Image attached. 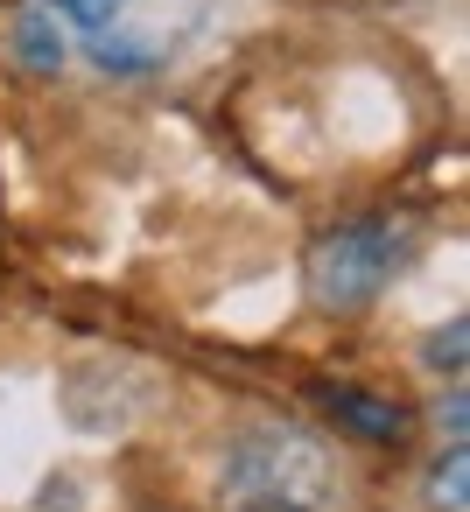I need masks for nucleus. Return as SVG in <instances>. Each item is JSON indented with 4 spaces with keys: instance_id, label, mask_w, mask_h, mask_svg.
Listing matches in <instances>:
<instances>
[{
    "instance_id": "obj_1",
    "label": "nucleus",
    "mask_w": 470,
    "mask_h": 512,
    "mask_svg": "<svg viewBox=\"0 0 470 512\" xmlns=\"http://www.w3.org/2000/svg\"><path fill=\"white\" fill-rule=\"evenodd\" d=\"M218 491L232 512H316L330 498V456L295 428H253L225 449Z\"/></svg>"
},
{
    "instance_id": "obj_2",
    "label": "nucleus",
    "mask_w": 470,
    "mask_h": 512,
    "mask_svg": "<svg viewBox=\"0 0 470 512\" xmlns=\"http://www.w3.org/2000/svg\"><path fill=\"white\" fill-rule=\"evenodd\" d=\"M407 260V225H386V218H365V225H344L330 232L316 253H309V288L323 309H365Z\"/></svg>"
},
{
    "instance_id": "obj_3",
    "label": "nucleus",
    "mask_w": 470,
    "mask_h": 512,
    "mask_svg": "<svg viewBox=\"0 0 470 512\" xmlns=\"http://www.w3.org/2000/svg\"><path fill=\"white\" fill-rule=\"evenodd\" d=\"M323 407L330 414H344L358 435H372V442H400L407 435V414L393 407V400H372V393H351V386H323Z\"/></svg>"
},
{
    "instance_id": "obj_4",
    "label": "nucleus",
    "mask_w": 470,
    "mask_h": 512,
    "mask_svg": "<svg viewBox=\"0 0 470 512\" xmlns=\"http://www.w3.org/2000/svg\"><path fill=\"white\" fill-rule=\"evenodd\" d=\"M8 43H15V57H22L29 71H57V64H64V29H57L50 8H22L15 29H8Z\"/></svg>"
},
{
    "instance_id": "obj_5",
    "label": "nucleus",
    "mask_w": 470,
    "mask_h": 512,
    "mask_svg": "<svg viewBox=\"0 0 470 512\" xmlns=\"http://www.w3.org/2000/svg\"><path fill=\"white\" fill-rule=\"evenodd\" d=\"M463 477H470V456H463V442L428 470V498L442 505V512H470V491H463Z\"/></svg>"
},
{
    "instance_id": "obj_6",
    "label": "nucleus",
    "mask_w": 470,
    "mask_h": 512,
    "mask_svg": "<svg viewBox=\"0 0 470 512\" xmlns=\"http://www.w3.org/2000/svg\"><path fill=\"white\" fill-rule=\"evenodd\" d=\"M50 15H64V22H78V29H113V15H120V0H43Z\"/></svg>"
},
{
    "instance_id": "obj_7",
    "label": "nucleus",
    "mask_w": 470,
    "mask_h": 512,
    "mask_svg": "<svg viewBox=\"0 0 470 512\" xmlns=\"http://www.w3.org/2000/svg\"><path fill=\"white\" fill-rule=\"evenodd\" d=\"M463 337H470L463 316H456L449 330H435V337H428V365H435V372H463Z\"/></svg>"
}]
</instances>
